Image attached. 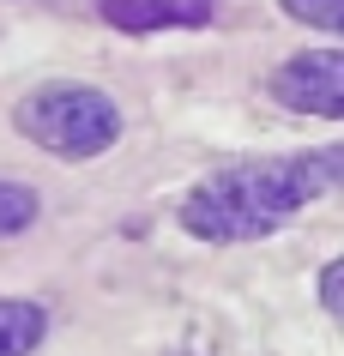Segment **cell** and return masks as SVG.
Here are the masks:
<instances>
[{
  "mask_svg": "<svg viewBox=\"0 0 344 356\" xmlns=\"http://www.w3.org/2000/svg\"><path fill=\"white\" fill-rule=\"evenodd\" d=\"M338 188H344V145L296 151V157H254V163L218 169L211 181H199L181 206V229L199 242H260Z\"/></svg>",
  "mask_w": 344,
  "mask_h": 356,
  "instance_id": "obj_1",
  "label": "cell"
},
{
  "mask_svg": "<svg viewBox=\"0 0 344 356\" xmlns=\"http://www.w3.org/2000/svg\"><path fill=\"white\" fill-rule=\"evenodd\" d=\"M19 133L31 145L55 151V157H103V151L121 139V109H115L109 91H97V85H79V79H55V85H37V91L19 97V109H13Z\"/></svg>",
  "mask_w": 344,
  "mask_h": 356,
  "instance_id": "obj_2",
  "label": "cell"
},
{
  "mask_svg": "<svg viewBox=\"0 0 344 356\" xmlns=\"http://www.w3.org/2000/svg\"><path fill=\"white\" fill-rule=\"evenodd\" d=\"M272 97L296 115L344 121V49H302L272 73Z\"/></svg>",
  "mask_w": 344,
  "mask_h": 356,
  "instance_id": "obj_3",
  "label": "cell"
},
{
  "mask_svg": "<svg viewBox=\"0 0 344 356\" xmlns=\"http://www.w3.org/2000/svg\"><path fill=\"white\" fill-rule=\"evenodd\" d=\"M211 6L218 0H103L97 13L127 37H151V31H199L211 24Z\"/></svg>",
  "mask_w": 344,
  "mask_h": 356,
  "instance_id": "obj_4",
  "label": "cell"
},
{
  "mask_svg": "<svg viewBox=\"0 0 344 356\" xmlns=\"http://www.w3.org/2000/svg\"><path fill=\"white\" fill-rule=\"evenodd\" d=\"M49 332V314L42 302H24V296H0V356H31Z\"/></svg>",
  "mask_w": 344,
  "mask_h": 356,
  "instance_id": "obj_5",
  "label": "cell"
},
{
  "mask_svg": "<svg viewBox=\"0 0 344 356\" xmlns=\"http://www.w3.org/2000/svg\"><path fill=\"white\" fill-rule=\"evenodd\" d=\"M37 211H42L37 188H24V181H0V242H6V236H24V229L37 224Z\"/></svg>",
  "mask_w": 344,
  "mask_h": 356,
  "instance_id": "obj_6",
  "label": "cell"
},
{
  "mask_svg": "<svg viewBox=\"0 0 344 356\" xmlns=\"http://www.w3.org/2000/svg\"><path fill=\"white\" fill-rule=\"evenodd\" d=\"M296 24H308V31H332V37H344V0H278Z\"/></svg>",
  "mask_w": 344,
  "mask_h": 356,
  "instance_id": "obj_7",
  "label": "cell"
},
{
  "mask_svg": "<svg viewBox=\"0 0 344 356\" xmlns=\"http://www.w3.org/2000/svg\"><path fill=\"white\" fill-rule=\"evenodd\" d=\"M320 302H326V314L344 320V260H332V266L320 272Z\"/></svg>",
  "mask_w": 344,
  "mask_h": 356,
  "instance_id": "obj_8",
  "label": "cell"
},
{
  "mask_svg": "<svg viewBox=\"0 0 344 356\" xmlns=\"http://www.w3.org/2000/svg\"><path fill=\"white\" fill-rule=\"evenodd\" d=\"M170 356H181V350H170Z\"/></svg>",
  "mask_w": 344,
  "mask_h": 356,
  "instance_id": "obj_9",
  "label": "cell"
}]
</instances>
